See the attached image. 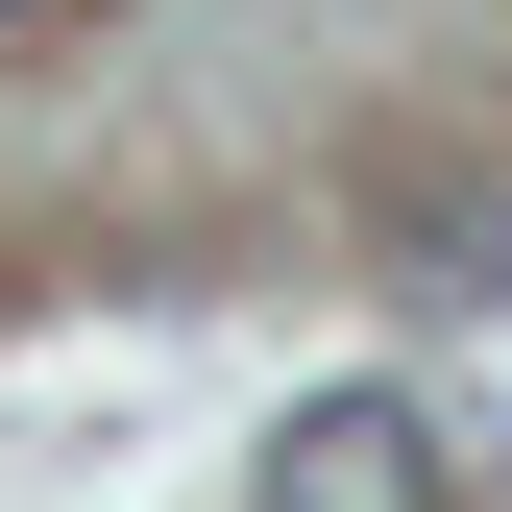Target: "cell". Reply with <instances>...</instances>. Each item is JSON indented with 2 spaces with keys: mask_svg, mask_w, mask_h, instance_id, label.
<instances>
[{
  "mask_svg": "<svg viewBox=\"0 0 512 512\" xmlns=\"http://www.w3.org/2000/svg\"><path fill=\"white\" fill-rule=\"evenodd\" d=\"M269 512H439V415L415 391H293L269 415Z\"/></svg>",
  "mask_w": 512,
  "mask_h": 512,
  "instance_id": "6da1fadb",
  "label": "cell"
},
{
  "mask_svg": "<svg viewBox=\"0 0 512 512\" xmlns=\"http://www.w3.org/2000/svg\"><path fill=\"white\" fill-rule=\"evenodd\" d=\"M391 269H415L439 317H488V293H512V220H488V196H391Z\"/></svg>",
  "mask_w": 512,
  "mask_h": 512,
  "instance_id": "7a4b0ae2",
  "label": "cell"
},
{
  "mask_svg": "<svg viewBox=\"0 0 512 512\" xmlns=\"http://www.w3.org/2000/svg\"><path fill=\"white\" fill-rule=\"evenodd\" d=\"M0 25H49V0H0Z\"/></svg>",
  "mask_w": 512,
  "mask_h": 512,
  "instance_id": "3957f363",
  "label": "cell"
}]
</instances>
